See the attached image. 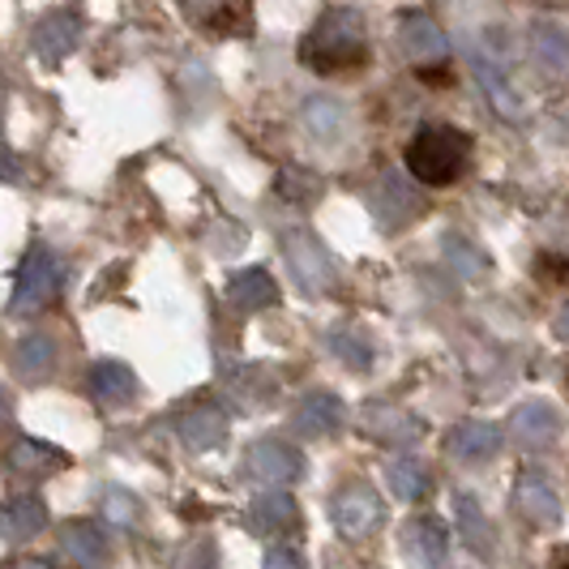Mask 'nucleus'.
Instances as JSON below:
<instances>
[{"label": "nucleus", "mask_w": 569, "mask_h": 569, "mask_svg": "<svg viewBox=\"0 0 569 569\" xmlns=\"http://www.w3.org/2000/svg\"><path fill=\"white\" fill-rule=\"evenodd\" d=\"M561 569H569V561H566V566H561Z\"/></svg>", "instance_id": "obj_32"}, {"label": "nucleus", "mask_w": 569, "mask_h": 569, "mask_svg": "<svg viewBox=\"0 0 569 569\" xmlns=\"http://www.w3.org/2000/svg\"><path fill=\"white\" fill-rule=\"evenodd\" d=\"M309 124H313L321 138H330V133L339 129V112H335V108H330L326 99H317L313 108H309Z\"/></svg>", "instance_id": "obj_26"}, {"label": "nucleus", "mask_w": 569, "mask_h": 569, "mask_svg": "<svg viewBox=\"0 0 569 569\" xmlns=\"http://www.w3.org/2000/svg\"><path fill=\"white\" fill-rule=\"evenodd\" d=\"M536 274H540L543 283H566L569 279V261L557 253H543L540 261H536Z\"/></svg>", "instance_id": "obj_25"}, {"label": "nucleus", "mask_w": 569, "mask_h": 569, "mask_svg": "<svg viewBox=\"0 0 569 569\" xmlns=\"http://www.w3.org/2000/svg\"><path fill=\"white\" fill-rule=\"evenodd\" d=\"M228 296L236 309H249V313H253V309H266V305L279 300V287H274V279H270L266 270H240V274L231 279Z\"/></svg>", "instance_id": "obj_15"}, {"label": "nucleus", "mask_w": 569, "mask_h": 569, "mask_svg": "<svg viewBox=\"0 0 569 569\" xmlns=\"http://www.w3.org/2000/svg\"><path fill=\"white\" fill-rule=\"evenodd\" d=\"M386 480H390V488L399 492L402 501H420L428 492V471L416 458H395V462L386 467Z\"/></svg>", "instance_id": "obj_21"}, {"label": "nucleus", "mask_w": 569, "mask_h": 569, "mask_svg": "<svg viewBox=\"0 0 569 569\" xmlns=\"http://www.w3.org/2000/svg\"><path fill=\"white\" fill-rule=\"evenodd\" d=\"M287 257H291L296 274L313 287V291H326V287H330V274H335V270H330V257L321 253L309 236H291V240H287Z\"/></svg>", "instance_id": "obj_11"}, {"label": "nucleus", "mask_w": 569, "mask_h": 569, "mask_svg": "<svg viewBox=\"0 0 569 569\" xmlns=\"http://www.w3.org/2000/svg\"><path fill=\"white\" fill-rule=\"evenodd\" d=\"M557 335H561V339H569V309L557 317Z\"/></svg>", "instance_id": "obj_31"}, {"label": "nucleus", "mask_w": 569, "mask_h": 569, "mask_svg": "<svg viewBox=\"0 0 569 569\" xmlns=\"http://www.w3.org/2000/svg\"><path fill=\"white\" fill-rule=\"evenodd\" d=\"M9 467H13L18 476L43 480V476H57L60 467H69V455H60V450H52V446H39V441H22V446H13Z\"/></svg>", "instance_id": "obj_14"}, {"label": "nucleus", "mask_w": 569, "mask_h": 569, "mask_svg": "<svg viewBox=\"0 0 569 569\" xmlns=\"http://www.w3.org/2000/svg\"><path fill=\"white\" fill-rule=\"evenodd\" d=\"M450 257H455V261L462 266V270H467V274H471V270L480 266V257H471V249H462L458 240H450Z\"/></svg>", "instance_id": "obj_29"}, {"label": "nucleus", "mask_w": 569, "mask_h": 569, "mask_svg": "<svg viewBox=\"0 0 569 569\" xmlns=\"http://www.w3.org/2000/svg\"><path fill=\"white\" fill-rule=\"evenodd\" d=\"M60 543H64V552H69V557H73L78 566H86V569H99V566H103V557H108L99 527H90V522H64Z\"/></svg>", "instance_id": "obj_17"}, {"label": "nucleus", "mask_w": 569, "mask_h": 569, "mask_svg": "<svg viewBox=\"0 0 569 569\" xmlns=\"http://www.w3.org/2000/svg\"><path fill=\"white\" fill-rule=\"evenodd\" d=\"M103 513L112 518L116 527H133V501L124 497V492H108V501H103Z\"/></svg>", "instance_id": "obj_24"}, {"label": "nucleus", "mask_w": 569, "mask_h": 569, "mask_svg": "<svg viewBox=\"0 0 569 569\" xmlns=\"http://www.w3.org/2000/svg\"><path fill=\"white\" fill-rule=\"evenodd\" d=\"M34 52L43 60H60L73 52V43H78V18L73 13H52V18H43L39 27H34Z\"/></svg>", "instance_id": "obj_8"}, {"label": "nucleus", "mask_w": 569, "mask_h": 569, "mask_svg": "<svg viewBox=\"0 0 569 569\" xmlns=\"http://www.w3.org/2000/svg\"><path fill=\"white\" fill-rule=\"evenodd\" d=\"M60 287V261L57 253H48L43 244H34L18 270V283H13V313H30L39 305H48Z\"/></svg>", "instance_id": "obj_3"}, {"label": "nucleus", "mask_w": 569, "mask_h": 569, "mask_svg": "<svg viewBox=\"0 0 569 569\" xmlns=\"http://www.w3.org/2000/svg\"><path fill=\"white\" fill-rule=\"evenodd\" d=\"M180 437H184V446H193V450H210V446L223 441V416H219L214 407H198V411H189V416L180 420Z\"/></svg>", "instance_id": "obj_19"}, {"label": "nucleus", "mask_w": 569, "mask_h": 569, "mask_svg": "<svg viewBox=\"0 0 569 569\" xmlns=\"http://www.w3.org/2000/svg\"><path fill=\"white\" fill-rule=\"evenodd\" d=\"M407 176H416L428 189H441V184H455L458 176L471 163V138L455 129V124H425L411 142H407Z\"/></svg>", "instance_id": "obj_2"}, {"label": "nucleus", "mask_w": 569, "mask_h": 569, "mask_svg": "<svg viewBox=\"0 0 569 569\" xmlns=\"http://www.w3.org/2000/svg\"><path fill=\"white\" fill-rule=\"evenodd\" d=\"M266 569H305V561L291 548H270L266 552Z\"/></svg>", "instance_id": "obj_28"}, {"label": "nucleus", "mask_w": 569, "mask_h": 569, "mask_svg": "<svg viewBox=\"0 0 569 569\" xmlns=\"http://www.w3.org/2000/svg\"><path fill=\"white\" fill-rule=\"evenodd\" d=\"M402 548L416 557L420 569H432L441 557H446V522L441 518H416L402 536Z\"/></svg>", "instance_id": "obj_7"}, {"label": "nucleus", "mask_w": 569, "mask_h": 569, "mask_svg": "<svg viewBox=\"0 0 569 569\" xmlns=\"http://www.w3.org/2000/svg\"><path fill=\"white\" fill-rule=\"evenodd\" d=\"M377 522H381V501H377L372 488L351 485L335 497V527L347 540H360V536L377 531Z\"/></svg>", "instance_id": "obj_4"}, {"label": "nucleus", "mask_w": 569, "mask_h": 569, "mask_svg": "<svg viewBox=\"0 0 569 569\" xmlns=\"http://www.w3.org/2000/svg\"><path fill=\"white\" fill-rule=\"evenodd\" d=\"M9 569H57L52 561H43V557H27V561H13Z\"/></svg>", "instance_id": "obj_30"}, {"label": "nucleus", "mask_w": 569, "mask_h": 569, "mask_svg": "<svg viewBox=\"0 0 569 569\" xmlns=\"http://www.w3.org/2000/svg\"><path fill=\"white\" fill-rule=\"evenodd\" d=\"M253 471L266 485H291L300 476V458L283 441H261L253 446Z\"/></svg>", "instance_id": "obj_9"}, {"label": "nucleus", "mask_w": 569, "mask_h": 569, "mask_svg": "<svg viewBox=\"0 0 569 569\" xmlns=\"http://www.w3.org/2000/svg\"><path fill=\"white\" fill-rule=\"evenodd\" d=\"M90 390H94V399L99 402H129L138 395V377L124 369V365H116V360H103V365H94L90 372Z\"/></svg>", "instance_id": "obj_16"}, {"label": "nucleus", "mask_w": 569, "mask_h": 569, "mask_svg": "<svg viewBox=\"0 0 569 569\" xmlns=\"http://www.w3.org/2000/svg\"><path fill=\"white\" fill-rule=\"evenodd\" d=\"M416 78H420L425 86H450L455 82V73H450V64H446V60H428V64H420V69H416Z\"/></svg>", "instance_id": "obj_27"}, {"label": "nucleus", "mask_w": 569, "mask_h": 569, "mask_svg": "<svg viewBox=\"0 0 569 569\" xmlns=\"http://www.w3.org/2000/svg\"><path fill=\"white\" fill-rule=\"evenodd\" d=\"M402 52L416 64L446 60V34H441V27L428 13H411V18H402Z\"/></svg>", "instance_id": "obj_5"}, {"label": "nucleus", "mask_w": 569, "mask_h": 569, "mask_svg": "<svg viewBox=\"0 0 569 569\" xmlns=\"http://www.w3.org/2000/svg\"><path fill=\"white\" fill-rule=\"evenodd\" d=\"M513 501H518V510L527 513L536 527H552V522H561V501H557V492L536 480V476H522L518 480V492H513Z\"/></svg>", "instance_id": "obj_10"}, {"label": "nucleus", "mask_w": 569, "mask_h": 569, "mask_svg": "<svg viewBox=\"0 0 569 569\" xmlns=\"http://www.w3.org/2000/svg\"><path fill=\"white\" fill-rule=\"evenodd\" d=\"M300 64L313 73H356L369 64L365 22L351 9H330L300 43Z\"/></svg>", "instance_id": "obj_1"}, {"label": "nucleus", "mask_w": 569, "mask_h": 569, "mask_svg": "<svg viewBox=\"0 0 569 569\" xmlns=\"http://www.w3.org/2000/svg\"><path fill=\"white\" fill-rule=\"evenodd\" d=\"M510 432L522 446L540 450L543 441H552V437L561 432V416H557L552 407H543V402H522L510 416Z\"/></svg>", "instance_id": "obj_6"}, {"label": "nucleus", "mask_w": 569, "mask_h": 569, "mask_svg": "<svg viewBox=\"0 0 569 569\" xmlns=\"http://www.w3.org/2000/svg\"><path fill=\"white\" fill-rule=\"evenodd\" d=\"M339 420H342V407L335 395H313V399H305V407L296 411V428L305 437H321V432L339 428Z\"/></svg>", "instance_id": "obj_18"}, {"label": "nucleus", "mask_w": 569, "mask_h": 569, "mask_svg": "<svg viewBox=\"0 0 569 569\" xmlns=\"http://www.w3.org/2000/svg\"><path fill=\"white\" fill-rule=\"evenodd\" d=\"M536 57L548 73L569 78V34L561 27H536Z\"/></svg>", "instance_id": "obj_20"}, {"label": "nucleus", "mask_w": 569, "mask_h": 569, "mask_svg": "<svg viewBox=\"0 0 569 569\" xmlns=\"http://www.w3.org/2000/svg\"><path fill=\"white\" fill-rule=\"evenodd\" d=\"M52 351H57V342L43 339V335L22 339L18 342V372L22 377H43V372L52 369Z\"/></svg>", "instance_id": "obj_22"}, {"label": "nucleus", "mask_w": 569, "mask_h": 569, "mask_svg": "<svg viewBox=\"0 0 569 569\" xmlns=\"http://www.w3.org/2000/svg\"><path fill=\"white\" fill-rule=\"evenodd\" d=\"M4 543H18V540H30V536H39L43 531V522H48V510H43V501H34V497H13L9 506H4Z\"/></svg>", "instance_id": "obj_12"}, {"label": "nucleus", "mask_w": 569, "mask_h": 569, "mask_svg": "<svg viewBox=\"0 0 569 569\" xmlns=\"http://www.w3.org/2000/svg\"><path fill=\"white\" fill-rule=\"evenodd\" d=\"M497 450H501V428L497 425L471 420V425H458L455 437H450V455L462 458V462H471V458H492Z\"/></svg>", "instance_id": "obj_13"}, {"label": "nucleus", "mask_w": 569, "mask_h": 569, "mask_svg": "<svg viewBox=\"0 0 569 569\" xmlns=\"http://www.w3.org/2000/svg\"><path fill=\"white\" fill-rule=\"evenodd\" d=\"M253 518H261L266 527H296V506L287 492H261L253 506Z\"/></svg>", "instance_id": "obj_23"}]
</instances>
